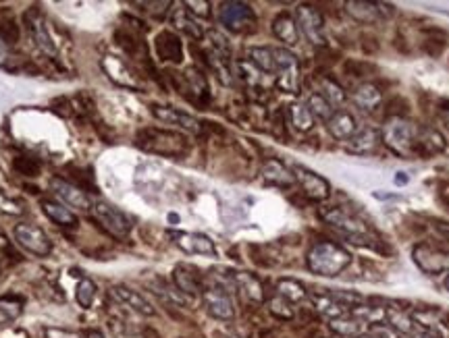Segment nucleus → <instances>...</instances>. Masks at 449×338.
Masks as SVG:
<instances>
[{
  "label": "nucleus",
  "mask_w": 449,
  "mask_h": 338,
  "mask_svg": "<svg viewBox=\"0 0 449 338\" xmlns=\"http://www.w3.org/2000/svg\"><path fill=\"white\" fill-rule=\"evenodd\" d=\"M306 263L312 274L325 276V278H335L352 263V254L333 241H321L310 247V251L306 256Z\"/></svg>",
  "instance_id": "1"
},
{
  "label": "nucleus",
  "mask_w": 449,
  "mask_h": 338,
  "mask_svg": "<svg viewBox=\"0 0 449 338\" xmlns=\"http://www.w3.org/2000/svg\"><path fill=\"white\" fill-rule=\"evenodd\" d=\"M136 146L144 151L167 156V158H181L189 151V139L179 131L158 129V127H146L138 131Z\"/></svg>",
  "instance_id": "2"
},
{
  "label": "nucleus",
  "mask_w": 449,
  "mask_h": 338,
  "mask_svg": "<svg viewBox=\"0 0 449 338\" xmlns=\"http://www.w3.org/2000/svg\"><path fill=\"white\" fill-rule=\"evenodd\" d=\"M418 127L420 125L410 120L408 116H402V114L387 116V120L383 123V129H381V142L402 158L414 156Z\"/></svg>",
  "instance_id": "3"
},
{
  "label": "nucleus",
  "mask_w": 449,
  "mask_h": 338,
  "mask_svg": "<svg viewBox=\"0 0 449 338\" xmlns=\"http://www.w3.org/2000/svg\"><path fill=\"white\" fill-rule=\"evenodd\" d=\"M321 220L325 225L333 226L335 230H339L341 234H345L352 243L356 245H362V247H373L374 239L371 234V228L364 220H360L356 214L339 208V206H331V208H321L318 212Z\"/></svg>",
  "instance_id": "4"
},
{
  "label": "nucleus",
  "mask_w": 449,
  "mask_h": 338,
  "mask_svg": "<svg viewBox=\"0 0 449 338\" xmlns=\"http://www.w3.org/2000/svg\"><path fill=\"white\" fill-rule=\"evenodd\" d=\"M92 216L98 225L102 226L109 234H112L114 239H125L129 237L131 228H133V223L131 218L119 210L116 206L112 204H107V201H98L92 206Z\"/></svg>",
  "instance_id": "5"
},
{
  "label": "nucleus",
  "mask_w": 449,
  "mask_h": 338,
  "mask_svg": "<svg viewBox=\"0 0 449 338\" xmlns=\"http://www.w3.org/2000/svg\"><path fill=\"white\" fill-rule=\"evenodd\" d=\"M219 21L223 23L229 32L235 34H244L254 30L256 25V13L248 2H239V0H229L223 2L219 8Z\"/></svg>",
  "instance_id": "6"
},
{
  "label": "nucleus",
  "mask_w": 449,
  "mask_h": 338,
  "mask_svg": "<svg viewBox=\"0 0 449 338\" xmlns=\"http://www.w3.org/2000/svg\"><path fill=\"white\" fill-rule=\"evenodd\" d=\"M275 63H277V87L285 94H298L301 75H299L298 56L287 48H275Z\"/></svg>",
  "instance_id": "7"
},
{
  "label": "nucleus",
  "mask_w": 449,
  "mask_h": 338,
  "mask_svg": "<svg viewBox=\"0 0 449 338\" xmlns=\"http://www.w3.org/2000/svg\"><path fill=\"white\" fill-rule=\"evenodd\" d=\"M169 75L173 77L177 89L181 92V96H186L187 100H191V102H196L200 106L208 104V98H210L208 81H206V77L200 69L189 67L184 73H169Z\"/></svg>",
  "instance_id": "8"
},
{
  "label": "nucleus",
  "mask_w": 449,
  "mask_h": 338,
  "mask_svg": "<svg viewBox=\"0 0 449 338\" xmlns=\"http://www.w3.org/2000/svg\"><path fill=\"white\" fill-rule=\"evenodd\" d=\"M296 23L298 30L304 34V38L308 39L314 46H325L327 38H325V19L323 13L312 6V4H298L296 6Z\"/></svg>",
  "instance_id": "9"
},
{
  "label": "nucleus",
  "mask_w": 449,
  "mask_h": 338,
  "mask_svg": "<svg viewBox=\"0 0 449 338\" xmlns=\"http://www.w3.org/2000/svg\"><path fill=\"white\" fill-rule=\"evenodd\" d=\"M13 234H15V241L28 254H32L36 258H46L52 251V241H50V237L40 226L30 225V223H21V225L15 226Z\"/></svg>",
  "instance_id": "10"
},
{
  "label": "nucleus",
  "mask_w": 449,
  "mask_h": 338,
  "mask_svg": "<svg viewBox=\"0 0 449 338\" xmlns=\"http://www.w3.org/2000/svg\"><path fill=\"white\" fill-rule=\"evenodd\" d=\"M412 258H414V263L424 274L437 276V274L449 272V251H445V249L433 247L429 243H418L412 249Z\"/></svg>",
  "instance_id": "11"
},
{
  "label": "nucleus",
  "mask_w": 449,
  "mask_h": 338,
  "mask_svg": "<svg viewBox=\"0 0 449 338\" xmlns=\"http://www.w3.org/2000/svg\"><path fill=\"white\" fill-rule=\"evenodd\" d=\"M294 177L306 197H310L314 201H325L331 197V183L325 177H321L318 173H314L306 166H294Z\"/></svg>",
  "instance_id": "12"
},
{
  "label": "nucleus",
  "mask_w": 449,
  "mask_h": 338,
  "mask_svg": "<svg viewBox=\"0 0 449 338\" xmlns=\"http://www.w3.org/2000/svg\"><path fill=\"white\" fill-rule=\"evenodd\" d=\"M202 299L206 305V311L221 322H231L235 318V305L231 299V293H227L223 287L215 284L210 289H204Z\"/></svg>",
  "instance_id": "13"
},
{
  "label": "nucleus",
  "mask_w": 449,
  "mask_h": 338,
  "mask_svg": "<svg viewBox=\"0 0 449 338\" xmlns=\"http://www.w3.org/2000/svg\"><path fill=\"white\" fill-rule=\"evenodd\" d=\"M347 13L352 15V19H356L362 25H374L381 23L383 19H387L393 13L391 4H383V2H364V0H352L345 2Z\"/></svg>",
  "instance_id": "14"
},
{
  "label": "nucleus",
  "mask_w": 449,
  "mask_h": 338,
  "mask_svg": "<svg viewBox=\"0 0 449 338\" xmlns=\"http://www.w3.org/2000/svg\"><path fill=\"white\" fill-rule=\"evenodd\" d=\"M412 322L429 337L449 338V322L439 309H414Z\"/></svg>",
  "instance_id": "15"
},
{
  "label": "nucleus",
  "mask_w": 449,
  "mask_h": 338,
  "mask_svg": "<svg viewBox=\"0 0 449 338\" xmlns=\"http://www.w3.org/2000/svg\"><path fill=\"white\" fill-rule=\"evenodd\" d=\"M171 239L181 251L189 256H210V258L217 256L215 241L202 232H171Z\"/></svg>",
  "instance_id": "16"
},
{
  "label": "nucleus",
  "mask_w": 449,
  "mask_h": 338,
  "mask_svg": "<svg viewBox=\"0 0 449 338\" xmlns=\"http://www.w3.org/2000/svg\"><path fill=\"white\" fill-rule=\"evenodd\" d=\"M150 113L154 114V118H158L160 123H167V125L179 127V129L189 131V133H200V131H202V123H200L196 116L184 113V111H179V108L152 104V106H150Z\"/></svg>",
  "instance_id": "17"
},
{
  "label": "nucleus",
  "mask_w": 449,
  "mask_h": 338,
  "mask_svg": "<svg viewBox=\"0 0 449 338\" xmlns=\"http://www.w3.org/2000/svg\"><path fill=\"white\" fill-rule=\"evenodd\" d=\"M445 137L429 125H420L418 127V135H416V148H414V156L418 158H431L437 156L441 151H445Z\"/></svg>",
  "instance_id": "18"
},
{
  "label": "nucleus",
  "mask_w": 449,
  "mask_h": 338,
  "mask_svg": "<svg viewBox=\"0 0 449 338\" xmlns=\"http://www.w3.org/2000/svg\"><path fill=\"white\" fill-rule=\"evenodd\" d=\"M50 189H52L67 206H71V208H77V210H92V206H94L83 189L79 187V185L69 183V181H65V179H61V177H54V179L50 181Z\"/></svg>",
  "instance_id": "19"
},
{
  "label": "nucleus",
  "mask_w": 449,
  "mask_h": 338,
  "mask_svg": "<svg viewBox=\"0 0 449 338\" xmlns=\"http://www.w3.org/2000/svg\"><path fill=\"white\" fill-rule=\"evenodd\" d=\"M173 282L179 293L184 295H202L204 293V280L198 268L189 263H179L173 270Z\"/></svg>",
  "instance_id": "20"
},
{
  "label": "nucleus",
  "mask_w": 449,
  "mask_h": 338,
  "mask_svg": "<svg viewBox=\"0 0 449 338\" xmlns=\"http://www.w3.org/2000/svg\"><path fill=\"white\" fill-rule=\"evenodd\" d=\"M25 23H28V30H30V34H32V38H34V42H36L37 46H40L46 54L54 56V54H56V44L52 42V36H50V32H48V27H46V21H44L42 13L36 11V8L28 11V13H25Z\"/></svg>",
  "instance_id": "21"
},
{
  "label": "nucleus",
  "mask_w": 449,
  "mask_h": 338,
  "mask_svg": "<svg viewBox=\"0 0 449 338\" xmlns=\"http://www.w3.org/2000/svg\"><path fill=\"white\" fill-rule=\"evenodd\" d=\"M154 48L160 61H169V63H181L184 61V42L177 34L164 30L160 32L154 39Z\"/></svg>",
  "instance_id": "22"
},
{
  "label": "nucleus",
  "mask_w": 449,
  "mask_h": 338,
  "mask_svg": "<svg viewBox=\"0 0 449 338\" xmlns=\"http://www.w3.org/2000/svg\"><path fill=\"white\" fill-rule=\"evenodd\" d=\"M261 175L268 185H275V187L287 189L292 187V185H296L294 170H289L281 160H275V158H268V160L262 164Z\"/></svg>",
  "instance_id": "23"
},
{
  "label": "nucleus",
  "mask_w": 449,
  "mask_h": 338,
  "mask_svg": "<svg viewBox=\"0 0 449 338\" xmlns=\"http://www.w3.org/2000/svg\"><path fill=\"white\" fill-rule=\"evenodd\" d=\"M325 125L331 137L337 142H349L358 133V120L349 111H335V114Z\"/></svg>",
  "instance_id": "24"
},
{
  "label": "nucleus",
  "mask_w": 449,
  "mask_h": 338,
  "mask_svg": "<svg viewBox=\"0 0 449 338\" xmlns=\"http://www.w3.org/2000/svg\"><path fill=\"white\" fill-rule=\"evenodd\" d=\"M111 297L116 303H121L123 307L140 313V315H154V307L150 305V301L146 297H142L138 291L133 289H127V287H112L111 289Z\"/></svg>",
  "instance_id": "25"
},
{
  "label": "nucleus",
  "mask_w": 449,
  "mask_h": 338,
  "mask_svg": "<svg viewBox=\"0 0 449 338\" xmlns=\"http://www.w3.org/2000/svg\"><path fill=\"white\" fill-rule=\"evenodd\" d=\"M352 100H354V104H356L360 111H364V113H374V111L383 104V92H381V87L374 85V83H362V85H358V87L354 89Z\"/></svg>",
  "instance_id": "26"
},
{
  "label": "nucleus",
  "mask_w": 449,
  "mask_h": 338,
  "mask_svg": "<svg viewBox=\"0 0 449 338\" xmlns=\"http://www.w3.org/2000/svg\"><path fill=\"white\" fill-rule=\"evenodd\" d=\"M273 34L285 46H296L299 42V30L296 19L289 13H279L273 19Z\"/></svg>",
  "instance_id": "27"
},
{
  "label": "nucleus",
  "mask_w": 449,
  "mask_h": 338,
  "mask_svg": "<svg viewBox=\"0 0 449 338\" xmlns=\"http://www.w3.org/2000/svg\"><path fill=\"white\" fill-rule=\"evenodd\" d=\"M378 144H381V131H376L374 127H364V129H358V133L349 139L347 150L358 156H366V154H373L378 148Z\"/></svg>",
  "instance_id": "28"
},
{
  "label": "nucleus",
  "mask_w": 449,
  "mask_h": 338,
  "mask_svg": "<svg viewBox=\"0 0 449 338\" xmlns=\"http://www.w3.org/2000/svg\"><path fill=\"white\" fill-rule=\"evenodd\" d=\"M114 39H116V44H119L129 56H133V58H138V61H148V48H146V44L142 42V38H140L136 32L125 30V27H119V30L114 32Z\"/></svg>",
  "instance_id": "29"
},
{
  "label": "nucleus",
  "mask_w": 449,
  "mask_h": 338,
  "mask_svg": "<svg viewBox=\"0 0 449 338\" xmlns=\"http://www.w3.org/2000/svg\"><path fill=\"white\" fill-rule=\"evenodd\" d=\"M171 23H173L179 32L187 34L189 38H193V39L204 38V30H202V25L196 21V17L187 11L184 4H179L177 8H173V11H171Z\"/></svg>",
  "instance_id": "30"
},
{
  "label": "nucleus",
  "mask_w": 449,
  "mask_h": 338,
  "mask_svg": "<svg viewBox=\"0 0 449 338\" xmlns=\"http://www.w3.org/2000/svg\"><path fill=\"white\" fill-rule=\"evenodd\" d=\"M231 278L235 282V289L241 291L250 301L261 303L264 299V287L258 280V276H254L250 272H231Z\"/></svg>",
  "instance_id": "31"
},
{
  "label": "nucleus",
  "mask_w": 449,
  "mask_h": 338,
  "mask_svg": "<svg viewBox=\"0 0 449 338\" xmlns=\"http://www.w3.org/2000/svg\"><path fill=\"white\" fill-rule=\"evenodd\" d=\"M248 61L262 71L264 75H275L277 63H275V48L268 46H252L248 50Z\"/></svg>",
  "instance_id": "32"
},
{
  "label": "nucleus",
  "mask_w": 449,
  "mask_h": 338,
  "mask_svg": "<svg viewBox=\"0 0 449 338\" xmlns=\"http://www.w3.org/2000/svg\"><path fill=\"white\" fill-rule=\"evenodd\" d=\"M42 212L59 226H75L77 225V216L69 208H65L61 201L54 199H42Z\"/></svg>",
  "instance_id": "33"
},
{
  "label": "nucleus",
  "mask_w": 449,
  "mask_h": 338,
  "mask_svg": "<svg viewBox=\"0 0 449 338\" xmlns=\"http://www.w3.org/2000/svg\"><path fill=\"white\" fill-rule=\"evenodd\" d=\"M102 67H104V71L109 73L114 83H119V85H123V87H138V81H136V77L133 73L125 67V63H121L119 58H114V56H107L104 61H102Z\"/></svg>",
  "instance_id": "34"
},
{
  "label": "nucleus",
  "mask_w": 449,
  "mask_h": 338,
  "mask_svg": "<svg viewBox=\"0 0 449 338\" xmlns=\"http://www.w3.org/2000/svg\"><path fill=\"white\" fill-rule=\"evenodd\" d=\"M385 320H387V326L393 328L395 332H400L402 337L410 334L414 330L412 315L406 313V311H402V307H385Z\"/></svg>",
  "instance_id": "35"
},
{
  "label": "nucleus",
  "mask_w": 449,
  "mask_h": 338,
  "mask_svg": "<svg viewBox=\"0 0 449 338\" xmlns=\"http://www.w3.org/2000/svg\"><path fill=\"white\" fill-rule=\"evenodd\" d=\"M312 301H314L316 311H318V313H323V315H325V318H329V320L343 318V315H345V311H347V307H345V305H341L337 299H333L329 293L314 295Z\"/></svg>",
  "instance_id": "36"
},
{
  "label": "nucleus",
  "mask_w": 449,
  "mask_h": 338,
  "mask_svg": "<svg viewBox=\"0 0 449 338\" xmlns=\"http://www.w3.org/2000/svg\"><path fill=\"white\" fill-rule=\"evenodd\" d=\"M287 116H289V123L296 131H310L314 127V116L310 113V108L301 102H294L289 108H287Z\"/></svg>",
  "instance_id": "37"
},
{
  "label": "nucleus",
  "mask_w": 449,
  "mask_h": 338,
  "mask_svg": "<svg viewBox=\"0 0 449 338\" xmlns=\"http://www.w3.org/2000/svg\"><path fill=\"white\" fill-rule=\"evenodd\" d=\"M349 311H352V318H356L360 324L378 326L385 322V307H378V305H356Z\"/></svg>",
  "instance_id": "38"
},
{
  "label": "nucleus",
  "mask_w": 449,
  "mask_h": 338,
  "mask_svg": "<svg viewBox=\"0 0 449 338\" xmlns=\"http://www.w3.org/2000/svg\"><path fill=\"white\" fill-rule=\"evenodd\" d=\"M321 96L333 106V108H337V106H341L345 100H347V94H345V89L337 83L335 79H331V77H323L321 79Z\"/></svg>",
  "instance_id": "39"
},
{
  "label": "nucleus",
  "mask_w": 449,
  "mask_h": 338,
  "mask_svg": "<svg viewBox=\"0 0 449 338\" xmlns=\"http://www.w3.org/2000/svg\"><path fill=\"white\" fill-rule=\"evenodd\" d=\"M277 295H281L283 299H287L289 303H298V301H304L308 297L306 287L296 278H281L277 282Z\"/></svg>",
  "instance_id": "40"
},
{
  "label": "nucleus",
  "mask_w": 449,
  "mask_h": 338,
  "mask_svg": "<svg viewBox=\"0 0 449 338\" xmlns=\"http://www.w3.org/2000/svg\"><path fill=\"white\" fill-rule=\"evenodd\" d=\"M331 330L335 332L337 337H343V338H356L360 337V328H362V324L356 320V318H337V320H331Z\"/></svg>",
  "instance_id": "41"
},
{
  "label": "nucleus",
  "mask_w": 449,
  "mask_h": 338,
  "mask_svg": "<svg viewBox=\"0 0 449 338\" xmlns=\"http://www.w3.org/2000/svg\"><path fill=\"white\" fill-rule=\"evenodd\" d=\"M235 71H237V75L241 77L252 89H261L262 87V79H264V73L258 71L250 61H237L235 63Z\"/></svg>",
  "instance_id": "42"
},
{
  "label": "nucleus",
  "mask_w": 449,
  "mask_h": 338,
  "mask_svg": "<svg viewBox=\"0 0 449 338\" xmlns=\"http://www.w3.org/2000/svg\"><path fill=\"white\" fill-rule=\"evenodd\" d=\"M306 106L310 108V113L314 116V120L318 118V120H323V123H327L333 114H335V108L321 96V94H312L310 98H308V102H306Z\"/></svg>",
  "instance_id": "43"
},
{
  "label": "nucleus",
  "mask_w": 449,
  "mask_h": 338,
  "mask_svg": "<svg viewBox=\"0 0 449 338\" xmlns=\"http://www.w3.org/2000/svg\"><path fill=\"white\" fill-rule=\"evenodd\" d=\"M21 309H23V299L13 297V295L0 297V324H6V322L19 318Z\"/></svg>",
  "instance_id": "44"
},
{
  "label": "nucleus",
  "mask_w": 449,
  "mask_h": 338,
  "mask_svg": "<svg viewBox=\"0 0 449 338\" xmlns=\"http://www.w3.org/2000/svg\"><path fill=\"white\" fill-rule=\"evenodd\" d=\"M266 307H268V311H270L275 318H279V320H294V315H296L292 303L287 299H283L281 295L270 297V299L266 301Z\"/></svg>",
  "instance_id": "45"
},
{
  "label": "nucleus",
  "mask_w": 449,
  "mask_h": 338,
  "mask_svg": "<svg viewBox=\"0 0 449 338\" xmlns=\"http://www.w3.org/2000/svg\"><path fill=\"white\" fill-rule=\"evenodd\" d=\"M75 297H77V303H79L83 309H90V307H92V303H94V297H96V284H94L90 278L79 280Z\"/></svg>",
  "instance_id": "46"
},
{
  "label": "nucleus",
  "mask_w": 449,
  "mask_h": 338,
  "mask_svg": "<svg viewBox=\"0 0 449 338\" xmlns=\"http://www.w3.org/2000/svg\"><path fill=\"white\" fill-rule=\"evenodd\" d=\"M0 212L4 214H11V216H21L25 212V206L15 199V197H8L4 191H0Z\"/></svg>",
  "instance_id": "47"
},
{
  "label": "nucleus",
  "mask_w": 449,
  "mask_h": 338,
  "mask_svg": "<svg viewBox=\"0 0 449 338\" xmlns=\"http://www.w3.org/2000/svg\"><path fill=\"white\" fill-rule=\"evenodd\" d=\"M138 6H144V11L150 13L152 17L160 19L169 13V6H173L171 0H156V2H136Z\"/></svg>",
  "instance_id": "48"
},
{
  "label": "nucleus",
  "mask_w": 449,
  "mask_h": 338,
  "mask_svg": "<svg viewBox=\"0 0 449 338\" xmlns=\"http://www.w3.org/2000/svg\"><path fill=\"white\" fill-rule=\"evenodd\" d=\"M184 6L193 17H202V19L210 17V2H206V0H187L184 2Z\"/></svg>",
  "instance_id": "49"
},
{
  "label": "nucleus",
  "mask_w": 449,
  "mask_h": 338,
  "mask_svg": "<svg viewBox=\"0 0 449 338\" xmlns=\"http://www.w3.org/2000/svg\"><path fill=\"white\" fill-rule=\"evenodd\" d=\"M13 166H15V170L17 173H21V175H25V177H37V173H40V166H37L34 160H30V158H15V162H13Z\"/></svg>",
  "instance_id": "50"
},
{
  "label": "nucleus",
  "mask_w": 449,
  "mask_h": 338,
  "mask_svg": "<svg viewBox=\"0 0 449 338\" xmlns=\"http://www.w3.org/2000/svg\"><path fill=\"white\" fill-rule=\"evenodd\" d=\"M6 63H8V42L0 34V67H4Z\"/></svg>",
  "instance_id": "51"
},
{
  "label": "nucleus",
  "mask_w": 449,
  "mask_h": 338,
  "mask_svg": "<svg viewBox=\"0 0 449 338\" xmlns=\"http://www.w3.org/2000/svg\"><path fill=\"white\" fill-rule=\"evenodd\" d=\"M437 114H439L441 123H443V125L449 129V102H441V106H439Z\"/></svg>",
  "instance_id": "52"
},
{
  "label": "nucleus",
  "mask_w": 449,
  "mask_h": 338,
  "mask_svg": "<svg viewBox=\"0 0 449 338\" xmlns=\"http://www.w3.org/2000/svg\"><path fill=\"white\" fill-rule=\"evenodd\" d=\"M437 230H439V232H441V234H443V237H445V239H448L449 241V225L448 223H437Z\"/></svg>",
  "instance_id": "53"
},
{
  "label": "nucleus",
  "mask_w": 449,
  "mask_h": 338,
  "mask_svg": "<svg viewBox=\"0 0 449 338\" xmlns=\"http://www.w3.org/2000/svg\"><path fill=\"white\" fill-rule=\"evenodd\" d=\"M406 183H408L406 173H397V177H395V185H406Z\"/></svg>",
  "instance_id": "54"
},
{
  "label": "nucleus",
  "mask_w": 449,
  "mask_h": 338,
  "mask_svg": "<svg viewBox=\"0 0 449 338\" xmlns=\"http://www.w3.org/2000/svg\"><path fill=\"white\" fill-rule=\"evenodd\" d=\"M88 338H104V334L98 330H92V332H88Z\"/></svg>",
  "instance_id": "55"
},
{
  "label": "nucleus",
  "mask_w": 449,
  "mask_h": 338,
  "mask_svg": "<svg viewBox=\"0 0 449 338\" xmlns=\"http://www.w3.org/2000/svg\"><path fill=\"white\" fill-rule=\"evenodd\" d=\"M356 338H378V337L373 334V332H369V334H360V337H356Z\"/></svg>",
  "instance_id": "56"
},
{
  "label": "nucleus",
  "mask_w": 449,
  "mask_h": 338,
  "mask_svg": "<svg viewBox=\"0 0 449 338\" xmlns=\"http://www.w3.org/2000/svg\"><path fill=\"white\" fill-rule=\"evenodd\" d=\"M412 338H433V337H429V334H424V332H418V334H414Z\"/></svg>",
  "instance_id": "57"
},
{
  "label": "nucleus",
  "mask_w": 449,
  "mask_h": 338,
  "mask_svg": "<svg viewBox=\"0 0 449 338\" xmlns=\"http://www.w3.org/2000/svg\"><path fill=\"white\" fill-rule=\"evenodd\" d=\"M445 287H448V291H449V274H448V278H445Z\"/></svg>",
  "instance_id": "58"
}]
</instances>
